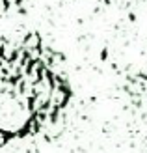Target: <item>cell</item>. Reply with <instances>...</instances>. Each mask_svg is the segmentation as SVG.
I'll use <instances>...</instances> for the list:
<instances>
[{"label":"cell","mask_w":147,"mask_h":153,"mask_svg":"<svg viewBox=\"0 0 147 153\" xmlns=\"http://www.w3.org/2000/svg\"><path fill=\"white\" fill-rule=\"evenodd\" d=\"M24 0H0V4L2 6H6V7H11V6H19V4H22Z\"/></svg>","instance_id":"7a4b0ae2"},{"label":"cell","mask_w":147,"mask_h":153,"mask_svg":"<svg viewBox=\"0 0 147 153\" xmlns=\"http://www.w3.org/2000/svg\"><path fill=\"white\" fill-rule=\"evenodd\" d=\"M71 97L61 56L39 34L0 37V146L52 125Z\"/></svg>","instance_id":"6da1fadb"}]
</instances>
